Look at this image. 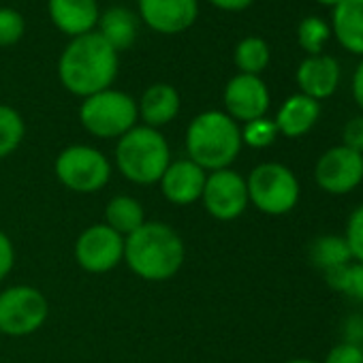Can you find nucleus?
Here are the masks:
<instances>
[{"label":"nucleus","instance_id":"obj_1","mask_svg":"<svg viewBox=\"0 0 363 363\" xmlns=\"http://www.w3.org/2000/svg\"><path fill=\"white\" fill-rule=\"evenodd\" d=\"M118 69V52L96 30L71 39L58 60V77L62 86L82 99L111 88Z\"/></svg>","mask_w":363,"mask_h":363},{"label":"nucleus","instance_id":"obj_2","mask_svg":"<svg viewBox=\"0 0 363 363\" xmlns=\"http://www.w3.org/2000/svg\"><path fill=\"white\" fill-rule=\"evenodd\" d=\"M184 257V242L164 223H143L135 233L124 238L126 265L135 276L150 282L173 278Z\"/></svg>","mask_w":363,"mask_h":363},{"label":"nucleus","instance_id":"obj_3","mask_svg":"<svg viewBox=\"0 0 363 363\" xmlns=\"http://www.w3.org/2000/svg\"><path fill=\"white\" fill-rule=\"evenodd\" d=\"M242 145V126L225 111H203L186 130L189 158L210 173L229 169Z\"/></svg>","mask_w":363,"mask_h":363},{"label":"nucleus","instance_id":"obj_4","mask_svg":"<svg viewBox=\"0 0 363 363\" xmlns=\"http://www.w3.org/2000/svg\"><path fill=\"white\" fill-rule=\"evenodd\" d=\"M171 162L169 143L158 128L137 124L118 139L116 164L135 184H156Z\"/></svg>","mask_w":363,"mask_h":363},{"label":"nucleus","instance_id":"obj_5","mask_svg":"<svg viewBox=\"0 0 363 363\" xmlns=\"http://www.w3.org/2000/svg\"><path fill=\"white\" fill-rule=\"evenodd\" d=\"M137 101L130 94L111 88L84 99L79 107L82 126L101 139H120L137 126Z\"/></svg>","mask_w":363,"mask_h":363},{"label":"nucleus","instance_id":"obj_6","mask_svg":"<svg viewBox=\"0 0 363 363\" xmlns=\"http://www.w3.org/2000/svg\"><path fill=\"white\" fill-rule=\"evenodd\" d=\"M248 201L267 216L289 214L301 195L297 175L280 162H261L246 177Z\"/></svg>","mask_w":363,"mask_h":363},{"label":"nucleus","instance_id":"obj_7","mask_svg":"<svg viewBox=\"0 0 363 363\" xmlns=\"http://www.w3.org/2000/svg\"><path fill=\"white\" fill-rule=\"evenodd\" d=\"M56 175L73 193H99L111 177V164L92 145H69L56 158Z\"/></svg>","mask_w":363,"mask_h":363},{"label":"nucleus","instance_id":"obj_8","mask_svg":"<svg viewBox=\"0 0 363 363\" xmlns=\"http://www.w3.org/2000/svg\"><path fill=\"white\" fill-rule=\"evenodd\" d=\"M48 314V299L35 286L20 284L0 293V333L3 335H30L43 327Z\"/></svg>","mask_w":363,"mask_h":363},{"label":"nucleus","instance_id":"obj_9","mask_svg":"<svg viewBox=\"0 0 363 363\" xmlns=\"http://www.w3.org/2000/svg\"><path fill=\"white\" fill-rule=\"evenodd\" d=\"M314 179L327 195H348L363 182V154L333 145L323 152L314 167Z\"/></svg>","mask_w":363,"mask_h":363},{"label":"nucleus","instance_id":"obj_10","mask_svg":"<svg viewBox=\"0 0 363 363\" xmlns=\"http://www.w3.org/2000/svg\"><path fill=\"white\" fill-rule=\"evenodd\" d=\"M201 201L216 220H235L248 208L246 177L233 169H218L208 173Z\"/></svg>","mask_w":363,"mask_h":363},{"label":"nucleus","instance_id":"obj_11","mask_svg":"<svg viewBox=\"0 0 363 363\" xmlns=\"http://www.w3.org/2000/svg\"><path fill=\"white\" fill-rule=\"evenodd\" d=\"M75 259L82 269L105 274L124 259V238L107 225H92L77 238Z\"/></svg>","mask_w":363,"mask_h":363},{"label":"nucleus","instance_id":"obj_12","mask_svg":"<svg viewBox=\"0 0 363 363\" xmlns=\"http://www.w3.org/2000/svg\"><path fill=\"white\" fill-rule=\"evenodd\" d=\"M225 113L240 122H252L263 118L269 109V90L267 84L259 75L238 73L225 86Z\"/></svg>","mask_w":363,"mask_h":363},{"label":"nucleus","instance_id":"obj_13","mask_svg":"<svg viewBox=\"0 0 363 363\" xmlns=\"http://www.w3.org/2000/svg\"><path fill=\"white\" fill-rule=\"evenodd\" d=\"M141 22L160 35H179L193 28L199 16L197 0H137Z\"/></svg>","mask_w":363,"mask_h":363},{"label":"nucleus","instance_id":"obj_14","mask_svg":"<svg viewBox=\"0 0 363 363\" xmlns=\"http://www.w3.org/2000/svg\"><path fill=\"white\" fill-rule=\"evenodd\" d=\"M208 171L201 169L191 158L169 162L167 171L160 177V189L167 201L175 206H189L201 199Z\"/></svg>","mask_w":363,"mask_h":363},{"label":"nucleus","instance_id":"obj_15","mask_svg":"<svg viewBox=\"0 0 363 363\" xmlns=\"http://www.w3.org/2000/svg\"><path fill=\"white\" fill-rule=\"evenodd\" d=\"M340 77H342L340 62L327 54H316V56L303 58L295 73L299 92L318 103L333 96V92L340 86Z\"/></svg>","mask_w":363,"mask_h":363},{"label":"nucleus","instance_id":"obj_16","mask_svg":"<svg viewBox=\"0 0 363 363\" xmlns=\"http://www.w3.org/2000/svg\"><path fill=\"white\" fill-rule=\"evenodd\" d=\"M48 13L52 24L71 39L94 33L101 18L96 0H48Z\"/></svg>","mask_w":363,"mask_h":363},{"label":"nucleus","instance_id":"obj_17","mask_svg":"<svg viewBox=\"0 0 363 363\" xmlns=\"http://www.w3.org/2000/svg\"><path fill=\"white\" fill-rule=\"evenodd\" d=\"M318 118H320V103L297 92L280 105L274 122L280 135L289 139H297L310 133L318 122Z\"/></svg>","mask_w":363,"mask_h":363},{"label":"nucleus","instance_id":"obj_18","mask_svg":"<svg viewBox=\"0 0 363 363\" xmlns=\"http://www.w3.org/2000/svg\"><path fill=\"white\" fill-rule=\"evenodd\" d=\"M331 37L350 54L363 58V0H342L331 11Z\"/></svg>","mask_w":363,"mask_h":363},{"label":"nucleus","instance_id":"obj_19","mask_svg":"<svg viewBox=\"0 0 363 363\" xmlns=\"http://www.w3.org/2000/svg\"><path fill=\"white\" fill-rule=\"evenodd\" d=\"M179 94L173 86L169 84H154L150 86L139 103H137V109H139V116L141 120L145 122V126L150 128H160L169 122H173L179 113Z\"/></svg>","mask_w":363,"mask_h":363},{"label":"nucleus","instance_id":"obj_20","mask_svg":"<svg viewBox=\"0 0 363 363\" xmlns=\"http://www.w3.org/2000/svg\"><path fill=\"white\" fill-rule=\"evenodd\" d=\"M96 33L120 54L135 45L137 33H139V20L133 11L124 7H111L105 13H101Z\"/></svg>","mask_w":363,"mask_h":363},{"label":"nucleus","instance_id":"obj_21","mask_svg":"<svg viewBox=\"0 0 363 363\" xmlns=\"http://www.w3.org/2000/svg\"><path fill=\"white\" fill-rule=\"evenodd\" d=\"M143 223H145V214L141 203L128 195L113 197L105 208V225L122 238L135 233Z\"/></svg>","mask_w":363,"mask_h":363},{"label":"nucleus","instance_id":"obj_22","mask_svg":"<svg viewBox=\"0 0 363 363\" xmlns=\"http://www.w3.org/2000/svg\"><path fill=\"white\" fill-rule=\"evenodd\" d=\"M272 60V52L265 39L261 37H246L235 45L233 62L240 73L244 75H259L267 69Z\"/></svg>","mask_w":363,"mask_h":363},{"label":"nucleus","instance_id":"obj_23","mask_svg":"<svg viewBox=\"0 0 363 363\" xmlns=\"http://www.w3.org/2000/svg\"><path fill=\"white\" fill-rule=\"evenodd\" d=\"M310 259L316 267H320L323 272H329V269L350 263L352 255L348 250L344 235H323L314 240L310 248Z\"/></svg>","mask_w":363,"mask_h":363},{"label":"nucleus","instance_id":"obj_24","mask_svg":"<svg viewBox=\"0 0 363 363\" xmlns=\"http://www.w3.org/2000/svg\"><path fill=\"white\" fill-rule=\"evenodd\" d=\"M325 280L333 291L363 303V263L350 261L342 267L329 269L325 272Z\"/></svg>","mask_w":363,"mask_h":363},{"label":"nucleus","instance_id":"obj_25","mask_svg":"<svg viewBox=\"0 0 363 363\" xmlns=\"http://www.w3.org/2000/svg\"><path fill=\"white\" fill-rule=\"evenodd\" d=\"M26 126L20 111L9 105H0V158H7L20 147Z\"/></svg>","mask_w":363,"mask_h":363},{"label":"nucleus","instance_id":"obj_26","mask_svg":"<svg viewBox=\"0 0 363 363\" xmlns=\"http://www.w3.org/2000/svg\"><path fill=\"white\" fill-rule=\"evenodd\" d=\"M331 39V26L316 16L303 18L297 26V43L308 56L323 54L325 43Z\"/></svg>","mask_w":363,"mask_h":363},{"label":"nucleus","instance_id":"obj_27","mask_svg":"<svg viewBox=\"0 0 363 363\" xmlns=\"http://www.w3.org/2000/svg\"><path fill=\"white\" fill-rule=\"evenodd\" d=\"M278 135L280 133L276 128V122L269 120L267 116H263V118H257V120L244 124L242 143H246L255 150H263V147H269L278 139Z\"/></svg>","mask_w":363,"mask_h":363},{"label":"nucleus","instance_id":"obj_28","mask_svg":"<svg viewBox=\"0 0 363 363\" xmlns=\"http://www.w3.org/2000/svg\"><path fill=\"white\" fill-rule=\"evenodd\" d=\"M26 30V22L20 11L11 7H0V48L16 45Z\"/></svg>","mask_w":363,"mask_h":363},{"label":"nucleus","instance_id":"obj_29","mask_svg":"<svg viewBox=\"0 0 363 363\" xmlns=\"http://www.w3.org/2000/svg\"><path fill=\"white\" fill-rule=\"evenodd\" d=\"M344 240L348 244V250L352 255V261L363 263V203L352 210L346 223Z\"/></svg>","mask_w":363,"mask_h":363},{"label":"nucleus","instance_id":"obj_30","mask_svg":"<svg viewBox=\"0 0 363 363\" xmlns=\"http://www.w3.org/2000/svg\"><path fill=\"white\" fill-rule=\"evenodd\" d=\"M323 363H363V348L350 344V342H342V344H335Z\"/></svg>","mask_w":363,"mask_h":363},{"label":"nucleus","instance_id":"obj_31","mask_svg":"<svg viewBox=\"0 0 363 363\" xmlns=\"http://www.w3.org/2000/svg\"><path fill=\"white\" fill-rule=\"evenodd\" d=\"M342 145L363 154V116L350 118L342 128Z\"/></svg>","mask_w":363,"mask_h":363},{"label":"nucleus","instance_id":"obj_32","mask_svg":"<svg viewBox=\"0 0 363 363\" xmlns=\"http://www.w3.org/2000/svg\"><path fill=\"white\" fill-rule=\"evenodd\" d=\"M13 263H16L13 244H11L7 233L0 231V280H3L5 276H9V272L13 269Z\"/></svg>","mask_w":363,"mask_h":363},{"label":"nucleus","instance_id":"obj_33","mask_svg":"<svg viewBox=\"0 0 363 363\" xmlns=\"http://www.w3.org/2000/svg\"><path fill=\"white\" fill-rule=\"evenodd\" d=\"M359 348H363V316H352L346 323V340Z\"/></svg>","mask_w":363,"mask_h":363},{"label":"nucleus","instance_id":"obj_34","mask_svg":"<svg viewBox=\"0 0 363 363\" xmlns=\"http://www.w3.org/2000/svg\"><path fill=\"white\" fill-rule=\"evenodd\" d=\"M210 5H214L216 9L220 11H231V13H238V11H244L248 9L255 0H208Z\"/></svg>","mask_w":363,"mask_h":363},{"label":"nucleus","instance_id":"obj_35","mask_svg":"<svg viewBox=\"0 0 363 363\" xmlns=\"http://www.w3.org/2000/svg\"><path fill=\"white\" fill-rule=\"evenodd\" d=\"M352 99H354V103L363 109V58H361V62L357 65L354 75H352Z\"/></svg>","mask_w":363,"mask_h":363},{"label":"nucleus","instance_id":"obj_36","mask_svg":"<svg viewBox=\"0 0 363 363\" xmlns=\"http://www.w3.org/2000/svg\"><path fill=\"white\" fill-rule=\"evenodd\" d=\"M314 3H318V5H323V7H329V9H333V7H337L342 0H314Z\"/></svg>","mask_w":363,"mask_h":363},{"label":"nucleus","instance_id":"obj_37","mask_svg":"<svg viewBox=\"0 0 363 363\" xmlns=\"http://www.w3.org/2000/svg\"><path fill=\"white\" fill-rule=\"evenodd\" d=\"M284 363H318V361H312V359H289Z\"/></svg>","mask_w":363,"mask_h":363},{"label":"nucleus","instance_id":"obj_38","mask_svg":"<svg viewBox=\"0 0 363 363\" xmlns=\"http://www.w3.org/2000/svg\"><path fill=\"white\" fill-rule=\"evenodd\" d=\"M0 335H3V333H0Z\"/></svg>","mask_w":363,"mask_h":363}]
</instances>
